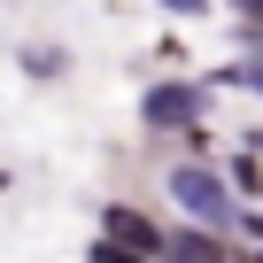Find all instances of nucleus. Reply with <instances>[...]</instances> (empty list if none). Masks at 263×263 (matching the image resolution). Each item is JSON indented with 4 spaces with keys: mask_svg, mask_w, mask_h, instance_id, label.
I'll return each instance as SVG.
<instances>
[{
    "mask_svg": "<svg viewBox=\"0 0 263 263\" xmlns=\"http://www.w3.org/2000/svg\"><path fill=\"white\" fill-rule=\"evenodd\" d=\"M171 201H178V217L201 224V232H232V224H240V194H232V178L209 171V163H178V171H171Z\"/></svg>",
    "mask_w": 263,
    "mask_h": 263,
    "instance_id": "obj_1",
    "label": "nucleus"
},
{
    "mask_svg": "<svg viewBox=\"0 0 263 263\" xmlns=\"http://www.w3.org/2000/svg\"><path fill=\"white\" fill-rule=\"evenodd\" d=\"M140 116H147V132H201V85L163 78V85L140 93Z\"/></svg>",
    "mask_w": 263,
    "mask_h": 263,
    "instance_id": "obj_2",
    "label": "nucleus"
},
{
    "mask_svg": "<svg viewBox=\"0 0 263 263\" xmlns=\"http://www.w3.org/2000/svg\"><path fill=\"white\" fill-rule=\"evenodd\" d=\"M101 240H116V248H132V255H155V263H163V224L140 217L132 201H108V209H101Z\"/></svg>",
    "mask_w": 263,
    "mask_h": 263,
    "instance_id": "obj_3",
    "label": "nucleus"
},
{
    "mask_svg": "<svg viewBox=\"0 0 263 263\" xmlns=\"http://www.w3.org/2000/svg\"><path fill=\"white\" fill-rule=\"evenodd\" d=\"M163 255H171V263H232V248H224L217 232H201V224L171 232V240H163Z\"/></svg>",
    "mask_w": 263,
    "mask_h": 263,
    "instance_id": "obj_4",
    "label": "nucleus"
},
{
    "mask_svg": "<svg viewBox=\"0 0 263 263\" xmlns=\"http://www.w3.org/2000/svg\"><path fill=\"white\" fill-rule=\"evenodd\" d=\"M93 263H155V255H132V248H116V240H93Z\"/></svg>",
    "mask_w": 263,
    "mask_h": 263,
    "instance_id": "obj_5",
    "label": "nucleus"
},
{
    "mask_svg": "<svg viewBox=\"0 0 263 263\" xmlns=\"http://www.w3.org/2000/svg\"><path fill=\"white\" fill-rule=\"evenodd\" d=\"M232 16H240V24H255V31H263V0H232Z\"/></svg>",
    "mask_w": 263,
    "mask_h": 263,
    "instance_id": "obj_6",
    "label": "nucleus"
},
{
    "mask_svg": "<svg viewBox=\"0 0 263 263\" xmlns=\"http://www.w3.org/2000/svg\"><path fill=\"white\" fill-rule=\"evenodd\" d=\"M163 8H171V16H201V0H163Z\"/></svg>",
    "mask_w": 263,
    "mask_h": 263,
    "instance_id": "obj_7",
    "label": "nucleus"
}]
</instances>
